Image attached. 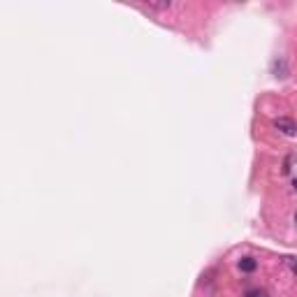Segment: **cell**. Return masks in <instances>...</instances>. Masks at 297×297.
Instances as JSON below:
<instances>
[{
    "mask_svg": "<svg viewBox=\"0 0 297 297\" xmlns=\"http://www.w3.org/2000/svg\"><path fill=\"white\" fill-rule=\"evenodd\" d=\"M274 128H279L283 135H288V137H292V135H297V123L292 119H288V116H281V119L274 121Z\"/></svg>",
    "mask_w": 297,
    "mask_h": 297,
    "instance_id": "6da1fadb",
    "label": "cell"
},
{
    "mask_svg": "<svg viewBox=\"0 0 297 297\" xmlns=\"http://www.w3.org/2000/svg\"><path fill=\"white\" fill-rule=\"evenodd\" d=\"M256 267H258V263L253 260V258H241V260H239V269H241V272H246V274L256 272Z\"/></svg>",
    "mask_w": 297,
    "mask_h": 297,
    "instance_id": "7a4b0ae2",
    "label": "cell"
},
{
    "mask_svg": "<svg viewBox=\"0 0 297 297\" xmlns=\"http://www.w3.org/2000/svg\"><path fill=\"white\" fill-rule=\"evenodd\" d=\"M286 74H288L286 61H283V58H279V61H274V77H286Z\"/></svg>",
    "mask_w": 297,
    "mask_h": 297,
    "instance_id": "3957f363",
    "label": "cell"
},
{
    "mask_svg": "<svg viewBox=\"0 0 297 297\" xmlns=\"http://www.w3.org/2000/svg\"><path fill=\"white\" fill-rule=\"evenodd\" d=\"M244 297H269L267 290H263V288H251V290H246Z\"/></svg>",
    "mask_w": 297,
    "mask_h": 297,
    "instance_id": "277c9868",
    "label": "cell"
},
{
    "mask_svg": "<svg viewBox=\"0 0 297 297\" xmlns=\"http://www.w3.org/2000/svg\"><path fill=\"white\" fill-rule=\"evenodd\" d=\"M283 260H286V265H288V267L292 269V274H297V263H295V258L286 256V258H283Z\"/></svg>",
    "mask_w": 297,
    "mask_h": 297,
    "instance_id": "5b68a950",
    "label": "cell"
},
{
    "mask_svg": "<svg viewBox=\"0 0 297 297\" xmlns=\"http://www.w3.org/2000/svg\"><path fill=\"white\" fill-rule=\"evenodd\" d=\"M292 186H295V188H297V179H295V183H292Z\"/></svg>",
    "mask_w": 297,
    "mask_h": 297,
    "instance_id": "8992f818",
    "label": "cell"
},
{
    "mask_svg": "<svg viewBox=\"0 0 297 297\" xmlns=\"http://www.w3.org/2000/svg\"><path fill=\"white\" fill-rule=\"evenodd\" d=\"M295 223H297V214H295Z\"/></svg>",
    "mask_w": 297,
    "mask_h": 297,
    "instance_id": "52a82bcc",
    "label": "cell"
}]
</instances>
